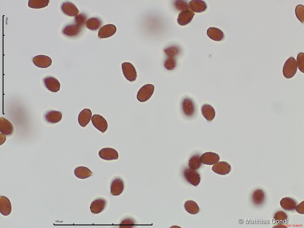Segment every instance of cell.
<instances>
[{"label": "cell", "mask_w": 304, "mask_h": 228, "mask_svg": "<svg viewBox=\"0 0 304 228\" xmlns=\"http://www.w3.org/2000/svg\"><path fill=\"white\" fill-rule=\"evenodd\" d=\"M298 66L296 61L291 57L285 62L283 67L282 72L284 77L287 79L293 77L295 74Z\"/></svg>", "instance_id": "6da1fadb"}, {"label": "cell", "mask_w": 304, "mask_h": 228, "mask_svg": "<svg viewBox=\"0 0 304 228\" xmlns=\"http://www.w3.org/2000/svg\"><path fill=\"white\" fill-rule=\"evenodd\" d=\"M154 85L147 84L143 86L138 91L137 98L140 102H144L148 100L152 95L154 91Z\"/></svg>", "instance_id": "7a4b0ae2"}, {"label": "cell", "mask_w": 304, "mask_h": 228, "mask_svg": "<svg viewBox=\"0 0 304 228\" xmlns=\"http://www.w3.org/2000/svg\"><path fill=\"white\" fill-rule=\"evenodd\" d=\"M183 176L188 182L195 186H197L200 181L201 177L199 173L196 170L190 168H187L184 170Z\"/></svg>", "instance_id": "3957f363"}, {"label": "cell", "mask_w": 304, "mask_h": 228, "mask_svg": "<svg viewBox=\"0 0 304 228\" xmlns=\"http://www.w3.org/2000/svg\"><path fill=\"white\" fill-rule=\"evenodd\" d=\"M122 68L123 74L127 80L130 82L136 80L137 72L132 64L127 62H124L122 64Z\"/></svg>", "instance_id": "277c9868"}, {"label": "cell", "mask_w": 304, "mask_h": 228, "mask_svg": "<svg viewBox=\"0 0 304 228\" xmlns=\"http://www.w3.org/2000/svg\"><path fill=\"white\" fill-rule=\"evenodd\" d=\"M43 83L49 91L55 92L60 89V84L58 80L52 76H47L43 79Z\"/></svg>", "instance_id": "5b68a950"}, {"label": "cell", "mask_w": 304, "mask_h": 228, "mask_svg": "<svg viewBox=\"0 0 304 228\" xmlns=\"http://www.w3.org/2000/svg\"><path fill=\"white\" fill-rule=\"evenodd\" d=\"M91 121L94 126L102 133L107 130L108 123L102 116L98 114L94 115L92 117Z\"/></svg>", "instance_id": "8992f818"}, {"label": "cell", "mask_w": 304, "mask_h": 228, "mask_svg": "<svg viewBox=\"0 0 304 228\" xmlns=\"http://www.w3.org/2000/svg\"><path fill=\"white\" fill-rule=\"evenodd\" d=\"M98 154L101 158L107 161L117 160L119 157L118 152L116 150L111 148H102L99 150Z\"/></svg>", "instance_id": "52a82bcc"}, {"label": "cell", "mask_w": 304, "mask_h": 228, "mask_svg": "<svg viewBox=\"0 0 304 228\" xmlns=\"http://www.w3.org/2000/svg\"><path fill=\"white\" fill-rule=\"evenodd\" d=\"M195 14L194 12L189 9L181 11L177 19L178 23L182 26L187 25L191 21Z\"/></svg>", "instance_id": "ba28073f"}, {"label": "cell", "mask_w": 304, "mask_h": 228, "mask_svg": "<svg viewBox=\"0 0 304 228\" xmlns=\"http://www.w3.org/2000/svg\"><path fill=\"white\" fill-rule=\"evenodd\" d=\"M61 9L64 14L70 16H76L79 12L76 5L69 1L63 2L61 5Z\"/></svg>", "instance_id": "9c48e42d"}, {"label": "cell", "mask_w": 304, "mask_h": 228, "mask_svg": "<svg viewBox=\"0 0 304 228\" xmlns=\"http://www.w3.org/2000/svg\"><path fill=\"white\" fill-rule=\"evenodd\" d=\"M202 163L207 165H212L217 163L220 160L218 154L212 152H207L200 157Z\"/></svg>", "instance_id": "30bf717a"}, {"label": "cell", "mask_w": 304, "mask_h": 228, "mask_svg": "<svg viewBox=\"0 0 304 228\" xmlns=\"http://www.w3.org/2000/svg\"><path fill=\"white\" fill-rule=\"evenodd\" d=\"M212 170L215 173L221 175L228 174L231 170V165L225 161L218 162L212 168Z\"/></svg>", "instance_id": "8fae6325"}, {"label": "cell", "mask_w": 304, "mask_h": 228, "mask_svg": "<svg viewBox=\"0 0 304 228\" xmlns=\"http://www.w3.org/2000/svg\"><path fill=\"white\" fill-rule=\"evenodd\" d=\"M116 26L112 24H108L101 27L98 31V37L100 39L110 37L116 33Z\"/></svg>", "instance_id": "7c38bea8"}, {"label": "cell", "mask_w": 304, "mask_h": 228, "mask_svg": "<svg viewBox=\"0 0 304 228\" xmlns=\"http://www.w3.org/2000/svg\"><path fill=\"white\" fill-rule=\"evenodd\" d=\"M124 188V184L122 180L119 178L114 179L110 185V192L113 195H118L123 192Z\"/></svg>", "instance_id": "4fadbf2b"}, {"label": "cell", "mask_w": 304, "mask_h": 228, "mask_svg": "<svg viewBox=\"0 0 304 228\" xmlns=\"http://www.w3.org/2000/svg\"><path fill=\"white\" fill-rule=\"evenodd\" d=\"M32 60L36 66L42 68L49 67L52 63L51 59L49 57L44 55H37L33 58Z\"/></svg>", "instance_id": "5bb4252c"}, {"label": "cell", "mask_w": 304, "mask_h": 228, "mask_svg": "<svg viewBox=\"0 0 304 228\" xmlns=\"http://www.w3.org/2000/svg\"><path fill=\"white\" fill-rule=\"evenodd\" d=\"M189 8L193 11L201 13L205 11L207 8L206 3L201 0H192L189 2Z\"/></svg>", "instance_id": "9a60e30c"}, {"label": "cell", "mask_w": 304, "mask_h": 228, "mask_svg": "<svg viewBox=\"0 0 304 228\" xmlns=\"http://www.w3.org/2000/svg\"><path fill=\"white\" fill-rule=\"evenodd\" d=\"M182 106L183 112L186 116L191 117L194 114L195 106L193 101L190 98H185L182 102Z\"/></svg>", "instance_id": "2e32d148"}, {"label": "cell", "mask_w": 304, "mask_h": 228, "mask_svg": "<svg viewBox=\"0 0 304 228\" xmlns=\"http://www.w3.org/2000/svg\"><path fill=\"white\" fill-rule=\"evenodd\" d=\"M0 131L1 133L6 136L12 135L14 132L12 124L8 120L2 117L0 119Z\"/></svg>", "instance_id": "e0dca14e"}, {"label": "cell", "mask_w": 304, "mask_h": 228, "mask_svg": "<svg viewBox=\"0 0 304 228\" xmlns=\"http://www.w3.org/2000/svg\"><path fill=\"white\" fill-rule=\"evenodd\" d=\"M106 205V200L102 198L96 199L91 203L90 209L94 214H98L105 209Z\"/></svg>", "instance_id": "ac0fdd59"}, {"label": "cell", "mask_w": 304, "mask_h": 228, "mask_svg": "<svg viewBox=\"0 0 304 228\" xmlns=\"http://www.w3.org/2000/svg\"><path fill=\"white\" fill-rule=\"evenodd\" d=\"M92 116V113L90 109H83L78 116V121L79 125L85 127L90 122Z\"/></svg>", "instance_id": "d6986e66"}, {"label": "cell", "mask_w": 304, "mask_h": 228, "mask_svg": "<svg viewBox=\"0 0 304 228\" xmlns=\"http://www.w3.org/2000/svg\"><path fill=\"white\" fill-rule=\"evenodd\" d=\"M208 36L212 40L220 41L224 37L223 32L219 29L215 27H210L207 30Z\"/></svg>", "instance_id": "ffe728a7"}, {"label": "cell", "mask_w": 304, "mask_h": 228, "mask_svg": "<svg viewBox=\"0 0 304 228\" xmlns=\"http://www.w3.org/2000/svg\"><path fill=\"white\" fill-rule=\"evenodd\" d=\"M0 212L3 215L7 216L11 213V205L9 199L4 196H0Z\"/></svg>", "instance_id": "44dd1931"}, {"label": "cell", "mask_w": 304, "mask_h": 228, "mask_svg": "<svg viewBox=\"0 0 304 228\" xmlns=\"http://www.w3.org/2000/svg\"><path fill=\"white\" fill-rule=\"evenodd\" d=\"M62 117L61 112L56 110L49 111L45 115L46 120L51 123H56L58 122L61 120Z\"/></svg>", "instance_id": "7402d4cb"}, {"label": "cell", "mask_w": 304, "mask_h": 228, "mask_svg": "<svg viewBox=\"0 0 304 228\" xmlns=\"http://www.w3.org/2000/svg\"><path fill=\"white\" fill-rule=\"evenodd\" d=\"M201 111L203 116L209 121L212 120L215 116V110L209 105H204L202 107Z\"/></svg>", "instance_id": "603a6c76"}, {"label": "cell", "mask_w": 304, "mask_h": 228, "mask_svg": "<svg viewBox=\"0 0 304 228\" xmlns=\"http://www.w3.org/2000/svg\"><path fill=\"white\" fill-rule=\"evenodd\" d=\"M81 27L76 24H70L66 26L62 30L63 33L68 36L77 35L81 31Z\"/></svg>", "instance_id": "cb8c5ba5"}, {"label": "cell", "mask_w": 304, "mask_h": 228, "mask_svg": "<svg viewBox=\"0 0 304 228\" xmlns=\"http://www.w3.org/2000/svg\"><path fill=\"white\" fill-rule=\"evenodd\" d=\"M74 173L77 177L80 179L87 178L93 174L88 168L83 166H79L76 168L74 170Z\"/></svg>", "instance_id": "d4e9b609"}, {"label": "cell", "mask_w": 304, "mask_h": 228, "mask_svg": "<svg viewBox=\"0 0 304 228\" xmlns=\"http://www.w3.org/2000/svg\"><path fill=\"white\" fill-rule=\"evenodd\" d=\"M297 203L293 199L285 197L282 199L280 202L281 207L284 210L287 211L293 210L295 208Z\"/></svg>", "instance_id": "484cf974"}, {"label": "cell", "mask_w": 304, "mask_h": 228, "mask_svg": "<svg viewBox=\"0 0 304 228\" xmlns=\"http://www.w3.org/2000/svg\"><path fill=\"white\" fill-rule=\"evenodd\" d=\"M101 20L97 17H92L88 19L86 22V26L89 29L92 30H97L102 25Z\"/></svg>", "instance_id": "4316f807"}, {"label": "cell", "mask_w": 304, "mask_h": 228, "mask_svg": "<svg viewBox=\"0 0 304 228\" xmlns=\"http://www.w3.org/2000/svg\"><path fill=\"white\" fill-rule=\"evenodd\" d=\"M184 206L185 210L191 214H197L199 211V207L197 203L192 200L186 201L184 204Z\"/></svg>", "instance_id": "83f0119b"}, {"label": "cell", "mask_w": 304, "mask_h": 228, "mask_svg": "<svg viewBox=\"0 0 304 228\" xmlns=\"http://www.w3.org/2000/svg\"><path fill=\"white\" fill-rule=\"evenodd\" d=\"M200 156L195 155L191 157L188 161V165L190 168L196 170L199 169L202 165Z\"/></svg>", "instance_id": "f1b7e54d"}, {"label": "cell", "mask_w": 304, "mask_h": 228, "mask_svg": "<svg viewBox=\"0 0 304 228\" xmlns=\"http://www.w3.org/2000/svg\"><path fill=\"white\" fill-rule=\"evenodd\" d=\"M49 2V0H29L28 6L32 8L40 9L47 6Z\"/></svg>", "instance_id": "f546056e"}, {"label": "cell", "mask_w": 304, "mask_h": 228, "mask_svg": "<svg viewBox=\"0 0 304 228\" xmlns=\"http://www.w3.org/2000/svg\"><path fill=\"white\" fill-rule=\"evenodd\" d=\"M274 218L278 224H286L287 219L286 213L281 211H278L275 214Z\"/></svg>", "instance_id": "4dcf8cb0"}, {"label": "cell", "mask_w": 304, "mask_h": 228, "mask_svg": "<svg viewBox=\"0 0 304 228\" xmlns=\"http://www.w3.org/2000/svg\"><path fill=\"white\" fill-rule=\"evenodd\" d=\"M264 198V193L261 190H256L253 194V200L256 204H261L263 202Z\"/></svg>", "instance_id": "1f68e13d"}, {"label": "cell", "mask_w": 304, "mask_h": 228, "mask_svg": "<svg viewBox=\"0 0 304 228\" xmlns=\"http://www.w3.org/2000/svg\"><path fill=\"white\" fill-rule=\"evenodd\" d=\"M295 13L298 19L302 23L304 22V6L302 5H297L295 9Z\"/></svg>", "instance_id": "d6a6232c"}, {"label": "cell", "mask_w": 304, "mask_h": 228, "mask_svg": "<svg viewBox=\"0 0 304 228\" xmlns=\"http://www.w3.org/2000/svg\"><path fill=\"white\" fill-rule=\"evenodd\" d=\"M176 60L173 57H168L164 63L165 68L169 70L173 69L176 67Z\"/></svg>", "instance_id": "836d02e7"}, {"label": "cell", "mask_w": 304, "mask_h": 228, "mask_svg": "<svg viewBox=\"0 0 304 228\" xmlns=\"http://www.w3.org/2000/svg\"><path fill=\"white\" fill-rule=\"evenodd\" d=\"M164 51L168 57H173L178 54L179 50L176 47L171 46L165 49Z\"/></svg>", "instance_id": "e575fe53"}, {"label": "cell", "mask_w": 304, "mask_h": 228, "mask_svg": "<svg viewBox=\"0 0 304 228\" xmlns=\"http://www.w3.org/2000/svg\"><path fill=\"white\" fill-rule=\"evenodd\" d=\"M296 62L297 66L299 70L303 73H304V54L302 52L299 53L298 55Z\"/></svg>", "instance_id": "d590c367"}, {"label": "cell", "mask_w": 304, "mask_h": 228, "mask_svg": "<svg viewBox=\"0 0 304 228\" xmlns=\"http://www.w3.org/2000/svg\"><path fill=\"white\" fill-rule=\"evenodd\" d=\"M174 5L176 9L179 11H184L189 9L188 2L186 1H176Z\"/></svg>", "instance_id": "8d00e7d4"}, {"label": "cell", "mask_w": 304, "mask_h": 228, "mask_svg": "<svg viewBox=\"0 0 304 228\" xmlns=\"http://www.w3.org/2000/svg\"><path fill=\"white\" fill-rule=\"evenodd\" d=\"M87 18L86 16L84 14H78L74 18L76 24L81 27L85 24L86 22Z\"/></svg>", "instance_id": "74e56055"}, {"label": "cell", "mask_w": 304, "mask_h": 228, "mask_svg": "<svg viewBox=\"0 0 304 228\" xmlns=\"http://www.w3.org/2000/svg\"><path fill=\"white\" fill-rule=\"evenodd\" d=\"M134 222L130 219H126L123 220L120 223V227L124 228H132L134 225Z\"/></svg>", "instance_id": "f35d334b"}, {"label": "cell", "mask_w": 304, "mask_h": 228, "mask_svg": "<svg viewBox=\"0 0 304 228\" xmlns=\"http://www.w3.org/2000/svg\"><path fill=\"white\" fill-rule=\"evenodd\" d=\"M295 209L299 213L304 214V201L302 202L296 206Z\"/></svg>", "instance_id": "ab89813d"}]
</instances>
